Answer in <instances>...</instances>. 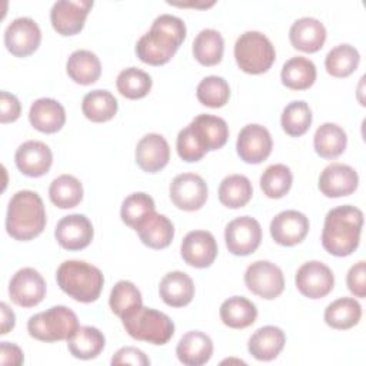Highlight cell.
Masks as SVG:
<instances>
[{
    "label": "cell",
    "instance_id": "obj_1",
    "mask_svg": "<svg viewBox=\"0 0 366 366\" xmlns=\"http://www.w3.org/2000/svg\"><path fill=\"white\" fill-rule=\"evenodd\" d=\"M184 39V21L172 14H160L150 30L137 40L136 54L146 64L162 66L172 60Z\"/></svg>",
    "mask_w": 366,
    "mask_h": 366
},
{
    "label": "cell",
    "instance_id": "obj_2",
    "mask_svg": "<svg viewBox=\"0 0 366 366\" xmlns=\"http://www.w3.org/2000/svg\"><path fill=\"white\" fill-rule=\"evenodd\" d=\"M363 226L360 209L343 204L327 212L322 230L323 249L337 257L352 254L359 243Z\"/></svg>",
    "mask_w": 366,
    "mask_h": 366
},
{
    "label": "cell",
    "instance_id": "obj_3",
    "mask_svg": "<svg viewBox=\"0 0 366 366\" xmlns=\"http://www.w3.org/2000/svg\"><path fill=\"white\" fill-rule=\"evenodd\" d=\"M46 226L41 197L33 190L16 192L7 206L6 230L14 240L27 242L37 237Z\"/></svg>",
    "mask_w": 366,
    "mask_h": 366
},
{
    "label": "cell",
    "instance_id": "obj_4",
    "mask_svg": "<svg viewBox=\"0 0 366 366\" xmlns=\"http://www.w3.org/2000/svg\"><path fill=\"white\" fill-rule=\"evenodd\" d=\"M59 287L71 299L92 303L99 299L104 277L99 267L83 260H66L56 272Z\"/></svg>",
    "mask_w": 366,
    "mask_h": 366
},
{
    "label": "cell",
    "instance_id": "obj_5",
    "mask_svg": "<svg viewBox=\"0 0 366 366\" xmlns=\"http://www.w3.org/2000/svg\"><path fill=\"white\" fill-rule=\"evenodd\" d=\"M234 59L242 71L262 74L274 63L276 50L267 36L256 30H249L236 40Z\"/></svg>",
    "mask_w": 366,
    "mask_h": 366
},
{
    "label": "cell",
    "instance_id": "obj_6",
    "mask_svg": "<svg viewBox=\"0 0 366 366\" xmlns=\"http://www.w3.org/2000/svg\"><path fill=\"white\" fill-rule=\"evenodd\" d=\"M122 323L129 336L152 345H166L174 333V323L166 313L144 306L122 319Z\"/></svg>",
    "mask_w": 366,
    "mask_h": 366
},
{
    "label": "cell",
    "instance_id": "obj_7",
    "mask_svg": "<svg viewBox=\"0 0 366 366\" xmlns=\"http://www.w3.org/2000/svg\"><path fill=\"white\" fill-rule=\"evenodd\" d=\"M77 327V315L66 306H51L44 312L33 315L27 322L29 335L47 343L67 340Z\"/></svg>",
    "mask_w": 366,
    "mask_h": 366
},
{
    "label": "cell",
    "instance_id": "obj_8",
    "mask_svg": "<svg viewBox=\"0 0 366 366\" xmlns=\"http://www.w3.org/2000/svg\"><path fill=\"white\" fill-rule=\"evenodd\" d=\"M244 285L256 296L272 300L280 296L285 289L283 272L269 260H256L244 272Z\"/></svg>",
    "mask_w": 366,
    "mask_h": 366
},
{
    "label": "cell",
    "instance_id": "obj_9",
    "mask_svg": "<svg viewBox=\"0 0 366 366\" xmlns=\"http://www.w3.org/2000/svg\"><path fill=\"white\" fill-rule=\"evenodd\" d=\"M172 203L184 212H194L204 206L209 194L207 183L196 173L177 174L169 187Z\"/></svg>",
    "mask_w": 366,
    "mask_h": 366
},
{
    "label": "cell",
    "instance_id": "obj_10",
    "mask_svg": "<svg viewBox=\"0 0 366 366\" xmlns=\"http://www.w3.org/2000/svg\"><path fill=\"white\" fill-rule=\"evenodd\" d=\"M224 240L227 250L234 256H247L260 246L262 227L260 223L250 216H240L229 222L224 229Z\"/></svg>",
    "mask_w": 366,
    "mask_h": 366
},
{
    "label": "cell",
    "instance_id": "obj_11",
    "mask_svg": "<svg viewBox=\"0 0 366 366\" xmlns=\"http://www.w3.org/2000/svg\"><path fill=\"white\" fill-rule=\"evenodd\" d=\"M296 287L309 299H320L327 296L335 286V276L329 266L319 260L303 263L296 272Z\"/></svg>",
    "mask_w": 366,
    "mask_h": 366
},
{
    "label": "cell",
    "instance_id": "obj_12",
    "mask_svg": "<svg viewBox=\"0 0 366 366\" xmlns=\"http://www.w3.org/2000/svg\"><path fill=\"white\" fill-rule=\"evenodd\" d=\"M41 41L39 24L30 17L14 19L4 30V46L16 57L33 54Z\"/></svg>",
    "mask_w": 366,
    "mask_h": 366
},
{
    "label": "cell",
    "instance_id": "obj_13",
    "mask_svg": "<svg viewBox=\"0 0 366 366\" xmlns=\"http://www.w3.org/2000/svg\"><path fill=\"white\" fill-rule=\"evenodd\" d=\"M9 296L17 306H37L46 296V282L36 269L23 267L10 279Z\"/></svg>",
    "mask_w": 366,
    "mask_h": 366
},
{
    "label": "cell",
    "instance_id": "obj_14",
    "mask_svg": "<svg viewBox=\"0 0 366 366\" xmlns=\"http://www.w3.org/2000/svg\"><path fill=\"white\" fill-rule=\"evenodd\" d=\"M273 147V140L270 132L262 124H246L236 142V150L239 157L250 164H259L264 162Z\"/></svg>",
    "mask_w": 366,
    "mask_h": 366
},
{
    "label": "cell",
    "instance_id": "obj_15",
    "mask_svg": "<svg viewBox=\"0 0 366 366\" xmlns=\"http://www.w3.org/2000/svg\"><path fill=\"white\" fill-rule=\"evenodd\" d=\"M93 7L90 0H60L50 10V21L53 29L61 36H74L84 27L86 17Z\"/></svg>",
    "mask_w": 366,
    "mask_h": 366
},
{
    "label": "cell",
    "instance_id": "obj_16",
    "mask_svg": "<svg viewBox=\"0 0 366 366\" xmlns=\"http://www.w3.org/2000/svg\"><path fill=\"white\" fill-rule=\"evenodd\" d=\"M180 254L192 267H209L217 256L216 239L207 230H192L182 240Z\"/></svg>",
    "mask_w": 366,
    "mask_h": 366
},
{
    "label": "cell",
    "instance_id": "obj_17",
    "mask_svg": "<svg viewBox=\"0 0 366 366\" xmlns=\"http://www.w3.org/2000/svg\"><path fill=\"white\" fill-rule=\"evenodd\" d=\"M54 236L63 249L81 250L92 243L94 229L84 214L73 213L59 220L54 229Z\"/></svg>",
    "mask_w": 366,
    "mask_h": 366
},
{
    "label": "cell",
    "instance_id": "obj_18",
    "mask_svg": "<svg viewBox=\"0 0 366 366\" xmlns=\"http://www.w3.org/2000/svg\"><path fill=\"white\" fill-rule=\"evenodd\" d=\"M359 184L357 172L345 163L327 164L319 176V190L326 197H343L352 194Z\"/></svg>",
    "mask_w": 366,
    "mask_h": 366
},
{
    "label": "cell",
    "instance_id": "obj_19",
    "mask_svg": "<svg viewBox=\"0 0 366 366\" xmlns=\"http://www.w3.org/2000/svg\"><path fill=\"white\" fill-rule=\"evenodd\" d=\"M309 219L297 210H283L270 222V236L280 246L299 244L309 232Z\"/></svg>",
    "mask_w": 366,
    "mask_h": 366
},
{
    "label": "cell",
    "instance_id": "obj_20",
    "mask_svg": "<svg viewBox=\"0 0 366 366\" xmlns=\"http://www.w3.org/2000/svg\"><path fill=\"white\" fill-rule=\"evenodd\" d=\"M14 162L17 169L24 176L40 177L50 170L53 153L46 143L39 140H27L17 147Z\"/></svg>",
    "mask_w": 366,
    "mask_h": 366
},
{
    "label": "cell",
    "instance_id": "obj_21",
    "mask_svg": "<svg viewBox=\"0 0 366 366\" xmlns=\"http://www.w3.org/2000/svg\"><path fill=\"white\" fill-rule=\"evenodd\" d=\"M170 160L167 140L157 133L143 136L136 146V163L146 173H157Z\"/></svg>",
    "mask_w": 366,
    "mask_h": 366
},
{
    "label": "cell",
    "instance_id": "obj_22",
    "mask_svg": "<svg viewBox=\"0 0 366 366\" xmlns=\"http://www.w3.org/2000/svg\"><path fill=\"white\" fill-rule=\"evenodd\" d=\"M289 39L295 49L305 53H316L326 41V29L315 17H300L290 26Z\"/></svg>",
    "mask_w": 366,
    "mask_h": 366
},
{
    "label": "cell",
    "instance_id": "obj_23",
    "mask_svg": "<svg viewBox=\"0 0 366 366\" xmlns=\"http://www.w3.org/2000/svg\"><path fill=\"white\" fill-rule=\"evenodd\" d=\"M29 120L31 126L41 133H56L66 123V110L57 100L41 97L31 103Z\"/></svg>",
    "mask_w": 366,
    "mask_h": 366
},
{
    "label": "cell",
    "instance_id": "obj_24",
    "mask_svg": "<svg viewBox=\"0 0 366 366\" xmlns=\"http://www.w3.org/2000/svg\"><path fill=\"white\" fill-rule=\"evenodd\" d=\"M189 126L206 152L222 149L229 137V126L224 119L213 114H199Z\"/></svg>",
    "mask_w": 366,
    "mask_h": 366
},
{
    "label": "cell",
    "instance_id": "obj_25",
    "mask_svg": "<svg viewBox=\"0 0 366 366\" xmlns=\"http://www.w3.org/2000/svg\"><path fill=\"white\" fill-rule=\"evenodd\" d=\"M176 355L186 366H202L207 363L213 355V342L206 333L190 330L180 337L176 346Z\"/></svg>",
    "mask_w": 366,
    "mask_h": 366
},
{
    "label": "cell",
    "instance_id": "obj_26",
    "mask_svg": "<svg viewBox=\"0 0 366 366\" xmlns=\"http://www.w3.org/2000/svg\"><path fill=\"white\" fill-rule=\"evenodd\" d=\"M159 295L167 306L183 307L187 306L194 296V283L192 277L182 270L169 272L160 280Z\"/></svg>",
    "mask_w": 366,
    "mask_h": 366
},
{
    "label": "cell",
    "instance_id": "obj_27",
    "mask_svg": "<svg viewBox=\"0 0 366 366\" xmlns=\"http://www.w3.org/2000/svg\"><path fill=\"white\" fill-rule=\"evenodd\" d=\"M286 343L285 332L277 326H263L257 329L249 339L247 350L249 353L263 362L273 360L283 350Z\"/></svg>",
    "mask_w": 366,
    "mask_h": 366
},
{
    "label": "cell",
    "instance_id": "obj_28",
    "mask_svg": "<svg viewBox=\"0 0 366 366\" xmlns=\"http://www.w3.org/2000/svg\"><path fill=\"white\" fill-rule=\"evenodd\" d=\"M142 243L150 249H164L174 237L173 223L160 213H150L136 229Z\"/></svg>",
    "mask_w": 366,
    "mask_h": 366
},
{
    "label": "cell",
    "instance_id": "obj_29",
    "mask_svg": "<svg viewBox=\"0 0 366 366\" xmlns=\"http://www.w3.org/2000/svg\"><path fill=\"white\" fill-rule=\"evenodd\" d=\"M66 71L69 77L77 84H93L102 74V63L99 57L90 50H74L67 61Z\"/></svg>",
    "mask_w": 366,
    "mask_h": 366
},
{
    "label": "cell",
    "instance_id": "obj_30",
    "mask_svg": "<svg viewBox=\"0 0 366 366\" xmlns=\"http://www.w3.org/2000/svg\"><path fill=\"white\" fill-rule=\"evenodd\" d=\"M219 315L224 326L230 329H244L256 322L257 307L244 296H232L222 303Z\"/></svg>",
    "mask_w": 366,
    "mask_h": 366
},
{
    "label": "cell",
    "instance_id": "obj_31",
    "mask_svg": "<svg viewBox=\"0 0 366 366\" xmlns=\"http://www.w3.org/2000/svg\"><path fill=\"white\" fill-rule=\"evenodd\" d=\"M104 335L94 326H79L77 330L67 339L69 352L81 360L97 357L104 349Z\"/></svg>",
    "mask_w": 366,
    "mask_h": 366
},
{
    "label": "cell",
    "instance_id": "obj_32",
    "mask_svg": "<svg viewBox=\"0 0 366 366\" xmlns=\"http://www.w3.org/2000/svg\"><path fill=\"white\" fill-rule=\"evenodd\" d=\"M347 144L346 132L336 123H323L313 136L315 152L323 159L339 157Z\"/></svg>",
    "mask_w": 366,
    "mask_h": 366
},
{
    "label": "cell",
    "instance_id": "obj_33",
    "mask_svg": "<svg viewBox=\"0 0 366 366\" xmlns=\"http://www.w3.org/2000/svg\"><path fill=\"white\" fill-rule=\"evenodd\" d=\"M116 97L104 89L89 92L81 102V112L86 119L94 123H104L112 120L117 113Z\"/></svg>",
    "mask_w": 366,
    "mask_h": 366
},
{
    "label": "cell",
    "instance_id": "obj_34",
    "mask_svg": "<svg viewBox=\"0 0 366 366\" xmlns=\"http://www.w3.org/2000/svg\"><path fill=\"white\" fill-rule=\"evenodd\" d=\"M362 306L353 297H340L329 303L325 309V322L337 330H347L359 323Z\"/></svg>",
    "mask_w": 366,
    "mask_h": 366
},
{
    "label": "cell",
    "instance_id": "obj_35",
    "mask_svg": "<svg viewBox=\"0 0 366 366\" xmlns=\"http://www.w3.org/2000/svg\"><path fill=\"white\" fill-rule=\"evenodd\" d=\"M316 66L312 60L296 56L289 59L282 67V83L292 90H306L316 80Z\"/></svg>",
    "mask_w": 366,
    "mask_h": 366
},
{
    "label": "cell",
    "instance_id": "obj_36",
    "mask_svg": "<svg viewBox=\"0 0 366 366\" xmlns=\"http://www.w3.org/2000/svg\"><path fill=\"white\" fill-rule=\"evenodd\" d=\"M253 196L250 180L244 174L226 176L219 186V200L229 209L246 206Z\"/></svg>",
    "mask_w": 366,
    "mask_h": 366
},
{
    "label": "cell",
    "instance_id": "obj_37",
    "mask_svg": "<svg viewBox=\"0 0 366 366\" xmlns=\"http://www.w3.org/2000/svg\"><path fill=\"white\" fill-rule=\"evenodd\" d=\"M193 56L203 66L220 63L224 51V40L214 29H203L193 40Z\"/></svg>",
    "mask_w": 366,
    "mask_h": 366
},
{
    "label": "cell",
    "instance_id": "obj_38",
    "mask_svg": "<svg viewBox=\"0 0 366 366\" xmlns=\"http://www.w3.org/2000/svg\"><path fill=\"white\" fill-rule=\"evenodd\" d=\"M109 306L116 316L124 319L143 306L142 293L134 283L129 280H119L110 292Z\"/></svg>",
    "mask_w": 366,
    "mask_h": 366
},
{
    "label": "cell",
    "instance_id": "obj_39",
    "mask_svg": "<svg viewBox=\"0 0 366 366\" xmlns=\"http://www.w3.org/2000/svg\"><path fill=\"white\" fill-rule=\"evenodd\" d=\"M49 197L59 209H71L81 202L83 186L77 177L61 174L50 183Z\"/></svg>",
    "mask_w": 366,
    "mask_h": 366
},
{
    "label": "cell",
    "instance_id": "obj_40",
    "mask_svg": "<svg viewBox=\"0 0 366 366\" xmlns=\"http://www.w3.org/2000/svg\"><path fill=\"white\" fill-rule=\"evenodd\" d=\"M359 61V51L353 46L343 43L329 50L325 59V67L330 76L342 79L350 76L357 69Z\"/></svg>",
    "mask_w": 366,
    "mask_h": 366
},
{
    "label": "cell",
    "instance_id": "obj_41",
    "mask_svg": "<svg viewBox=\"0 0 366 366\" xmlns=\"http://www.w3.org/2000/svg\"><path fill=\"white\" fill-rule=\"evenodd\" d=\"M152 84L153 81L149 73L137 67L123 69L116 80L119 93L130 100H137L147 96L152 90Z\"/></svg>",
    "mask_w": 366,
    "mask_h": 366
},
{
    "label": "cell",
    "instance_id": "obj_42",
    "mask_svg": "<svg viewBox=\"0 0 366 366\" xmlns=\"http://www.w3.org/2000/svg\"><path fill=\"white\" fill-rule=\"evenodd\" d=\"M293 183L292 170L282 163L270 164L260 176V189L270 199H280L290 190Z\"/></svg>",
    "mask_w": 366,
    "mask_h": 366
},
{
    "label": "cell",
    "instance_id": "obj_43",
    "mask_svg": "<svg viewBox=\"0 0 366 366\" xmlns=\"http://www.w3.org/2000/svg\"><path fill=\"white\" fill-rule=\"evenodd\" d=\"M280 123L283 130L292 137L305 134L312 124V110L309 104L303 100H295L289 103L283 109Z\"/></svg>",
    "mask_w": 366,
    "mask_h": 366
},
{
    "label": "cell",
    "instance_id": "obj_44",
    "mask_svg": "<svg viewBox=\"0 0 366 366\" xmlns=\"http://www.w3.org/2000/svg\"><path fill=\"white\" fill-rule=\"evenodd\" d=\"M154 200L143 192L129 194L120 209V217L124 224L136 229L150 213L154 212Z\"/></svg>",
    "mask_w": 366,
    "mask_h": 366
},
{
    "label": "cell",
    "instance_id": "obj_45",
    "mask_svg": "<svg viewBox=\"0 0 366 366\" xmlns=\"http://www.w3.org/2000/svg\"><path fill=\"white\" fill-rule=\"evenodd\" d=\"M197 100L207 107H223L230 97V87L227 81L220 76L204 77L196 89Z\"/></svg>",
    "mask_w": 366,
    "mask_h": 366
},
{
    "label": "cell",
    "instance_id": "obj_46",
    "mask_svg": "<svg viewBox=\"0 0 366 366\" xmlns=\"http://www.w3.org/2000/svg\"><path fill=\"white\" fill-rule=\"evenodd\" d=\"M176 149H177L179 157L187 163L199 162L207 153L200 144V142L197 140V137L194 136L189 124L179 132L177 140H176Z\"/></svg>",
    "mask_w": 366,
    "mask_h": 366
},
{
    "label": "cell",
    "instance_id": "obj_47",
    "mask_svg": "<svg viewBox=\"0 0 366 366\" xmlns=\"http://www.w3.org/2000/svg\"><path fill=\"white\" fill-rule=\"evenodd\" d=\"M366 262L360 260L355 263L346 276V285L352 295L363 299L366 296Z\"/></svg>",
    "mask_w": 366,
    "mask_h": 366
},
{
    "label": "cell",
    "instance_id": "obj_48",
    "mask_svg": "<svg viewBox=\"0 0 366 366\" xmlns=\"http://www.w3.org/2000/svg\"><path fill=\"white\" fill-rule=\"evenodd\" d=\"M112 365H136V366H147L150 365V359L137 347L124 346L119 349L113 357Z\"/></svg>",
    "mask_w": 366,
    "mask_h": 366
},
{
    "label": "cell",
    "instance_id": "obj_49",
    "mask_svg": "<svg viewBox=\"0 0 366 366\" xmlns=\"http://www.w3.org/2000/svg\"><path fill=\"white\" fill-rule=\"evenodd\" d=\"M21 113V104L19 99L9 93V92H1L0 93V122L3 124L16 122L20 117Z\"/></svg>",
    "mask_w": 366,
    "mask_h": 366
},
{
    "label": "cell",
    "instance_id": "obj_50",
    "mask_svg": "<svg viewBox=\"0 0 366 366\" xmlns=\"http://www.w3.org/2000/svg\"><path fill=\"white\" fill-rule=\"evenodd\" d=\"M24 360L23 357V350L10 342H1L0 343V362L1 365H11V366H19Z\"/></svg>",
    "mask_w": 366,
    "mask_h": 366
},
{
    "label": "cell",
    "instance_id": "obj_51",
    "mask_svg": "<svg viewBox=\"0 0 366 366\" xmlns=\"http://www.w3.org/2000/svg\"><path fill=\"white\" fill-rule=\"evenodd\" d=\"M0 310H1V330H0V335H7L16 325V316H14V312L4 302L0 305Z\"/></svg>",
    "mask_w": 366,
    "mask_h": 366
}]
</instances>
